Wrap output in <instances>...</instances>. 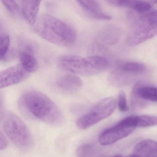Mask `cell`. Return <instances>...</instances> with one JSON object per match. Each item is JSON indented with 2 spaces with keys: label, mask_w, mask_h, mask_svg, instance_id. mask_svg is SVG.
I'll use <instances>...</instances> for the list:
<instances>
[{
  "label": "cell",
  "mask_w": 157,
  "mask_h": 157,
  "mask_svg": "<svg viewBox=\"0 0 157 157\" xmlns=\"http://www.w3.org/2000/svg\"><path fill=\"white\" fill-rule=\"evenodd\" d=\"M19 104L27 113L48 124L59 126L64 123V116L57 105L40 92L30 90L25 93Z\"/></svg>",
  "instance_id": "cell-1"
},
{
  "label": "cell",
  "mask_w": 157,
  "mask_h": 157,
  "mask_svg": "<svg viewBox=\"0 0 157 157\" xmlns=\"http://www.w3.org/2000/svg\"><path fill=\"white\" fill-rule=\"evenodd\" d=\"M34 27L40 37L56 45L68 47L77 40V33L72 26L49 14H41Z\"/></svg>",
  "instance_id": "cell-2"
},
{
  "label": "cell",
  "mask_w": 157,
  "mask_h": 157,
  "mask_svg": "<svg viewBox=\"0 0 157 157\" xmlns=\"http://www.w3.org/2000/svg\"><path fill=\"white\" fill-rule=\"evenodd\" d=\"M57 66L60 69L75 75L91 76L107 69L109 61L102 56L83 57L77 55H66L57 59Z\"/></svg>",
  "instance_id": "cell-3"
},
{
  "label": "cell",
  "mask_w": 157,
  "mask_h": 157,
  "mask_svg": "<svg viewBox=\"0 0 157 157\" xmlns=\"http://www.w3.org/2000/svg\"><path fill=\"white\" fill-rule=\"evenodd\" d=\"M132 16L127 42L130 46L138 45L157 36V10Z\"/></svg>",
  "instance_id": "cell-4"
},
{
  "label": "cell",
  "mask_w": 157,
  "mask_h": 157,
  "mask_svg": "<svg viewBox=\"0 0 157 157\" xmlns=\"http://www.w3.org/2000/svg\"><path fill=\"white\" fill-rule=\"evenodd\" d=\"M1 119L5 133L17 147L26 151L33 147V140L32 134L18 116L11 112H5Z\"/></svg>",
  "instance_id": "cell-5"
},
{
  "label": "cell",
  "mask_w": 157,
  "mask_h": 157,
  "mask_svg": "<svg viewBox=\"0 0 157 157\" xmlns=\"http://www.w3.org/2000/svg\"><path fill=\"white\" fill-rule=\"evenodd\" d=\"M117 101L113 97L104 98L96 104L87 113L77 120L78 128L86 129L110 116L115 110Z\"/></svg>",
  "instance_id": "cell-6"
},
{
  "label": "cell",
  "mask_w": 157,
  "mask_h": 157,
  "mask_svg": "<svg viewBox=\"0 0 157 157\" xmlns=\"http://www.w3.org/2000/svg\"><path fill=\"white\" fill-rule=\"evenodd\" d=\"M146 67L144 64L134 61H120L110 72L108 81L112 85L121 87L128 85L133 78L145 73Z\"/></svg>",
  "instance_id": "cell-7"
},
{
  "label": "cell",
  "mask_w": 157,
  "mask_h": 157,
  "mask_svg": "<svg viewBox=\"0 0 157 157\" xmlns=\"http://www.w3.org/2000/svg\"><path fill=\"white\" fill-rule=\"evenodd\" d=\"M137 127L136 116L128 117L120 121L114 126L105 130L100 135L99 141L101 145L107 146L126 137Z\"/></svg>",
  "instance_id": "cell-8"
},
{
  "label": "cell",
  "mask_w": 157,
  "mask_h": 157,
  "mask_svg": "<svg viewBox=\"0 0 157 157\" xmlns=\"http://www.w3.org/2000/svg\"><path fill=\"white\" fill-rule=\"evenodd\" d=\"M30 73L21 64L10 67L2 71L0 74V88H6L18 84L26 80Z\"/></svg>",
  "instance_id": "cell-9"
},
{
  "label": "cell",
  "mask_w": 157,
  "mask_h": 157,
  "mask_svg": "<svg viewBox=\"0 0 157 157\" xmlns=\"http://www.w3.org/2000/svg\"><path fill=\"white\" fill-rule=\"evenodd\" d=\"M114 7L128 8L139 14L145 13L152 10L154 1H129V0H112L107 2Z\"/></svg>",
  "instance_id": "cell-10"
},
{
  "label": "cell",
  "mask_w": 157,
  "mask_h": 157,
  "mask_svg": "<svg viewBox=\"0 0 157 157\" xmlns=\"http://www.w3.org/2000/svg\"><path fill=\"white\" fill-rule=\"evenodd\" d=\"M56 84L58 88L63 91L74 93L82 87L83 83L77 75L67 73L59 76L56 80Z\"/></svg>",
  "instance_id": "cell-11"
},
{
  "label": "cell",
  "mask_w": 157,
  "mask_h": 157,
  "mask_svg": "<svg viewBox=\"0 0 157 157\" xmlns=\"http://www.w3.org/2000/svg\"><path fill=\"white\" fill-rule=\"evenodd\" d=\"M85 13L90 18L97 20L108 21L111 20V16L104 12L101 6L95 1H78Z\"/></svg>",
  "instance_id": "cell-12"
},
{
  "label": "cell",
  "mask_w": 157,
  "mask_h": 157,
  "mask_svg": "<svg viewBox=\"0 0 157 157\" xmlns=\"http://www.w3.org/2000/svg\"><path fill=\"white\" fill-rule=\"evenodd\" d=\"M40 3V1H21L20 2L21 15L25 21L32 26L37 21Z\"/></svg>",
  "instance_id": "cell-13"
},
{
  "label": "cell",
  "mask_w": 157,
  "mask_h": 157,
  "mask_svg": "<svg viewBox=\"0 0 157 157\" xmlns=\"http://www.w3.org/2000/svg\"><path fill=\"white\" fill-rule=\"evenodd\" d=\"M20 64L29 73L37 71L38 65L31 46L25 47L20 54Z\"/></svg>",
  "instance_id": "cell-14"
},
{
  "label": "cell",
  "mask_w": 157,
  "mask_h": 157,
  "mask_svg": "<svg viewBox=\"0 0 157 157\" xmlns=\"http://www.w3.org/2000/svg\"><path fill=\"white\" fill-rule=\"evenodd\" d=\"M134 151L140 157H157V142L152 140H144L135 146Z\"/></svg>",
  "instance_id": "cell-15"
},
{
  "label": "cell",
  "mask_w": 157,
  "mask_h": 157,
  "mask_svg": "<svg viewBox=\"0 0 157 157\" xmlns=\"http://www.w3.org/2000/svg\"><path fill=\"white\" fill-rule=\"evenodd\" d=\"M132 93L143 101L157 102V87L138 82L134 85Z\"/></svg>",
  "instance_id": "cell-16"
},
{
  "label": "cell",
  "mask_w": 157,
  "mask_h": 157,
  "mask_svg": "<svg viewBox=\"0 0 157 157\" xmlns=\"http://www.w3.org/2000/svg\"><path fill=\"white\" fill-rule=\"evenodd\" d=\"M121 30L115 26H107L102 29L99 33L100 40L104 44L113 45L117 44L121 37Z\"/></svg>",
  "instance_id": "cell-17"
},
{
  "label": "cell",
  "mask_w": 157,
  "mask_h": 157,
  "mask_svg": "<svg viewBox=\"0 0 157 157\" xmlns=\"http://www.w3.org/2000/svg\"><path fill=\"white\" fill-rule=\"evenodd\" d=\"M137 127H147L157 125V117L142 115L136 116Z\"/></svg>",
  "instance_id": "cell-18"
},
{
  "label": "cell",
  "mask_w": 157,
  "mask_h": 157,
  "mask_svg": "<svg viewBox=\"0 0 157 157\" xmlns=\"http://www.w3.org/2000/svg\"><path fill=\"white\" fill-rule=\"evenodd\" d=\"M8 12L13 17L19 18L21 15V6L16 1H2Z\"/></svg>",
  "instance_id": "cell-19"
},
{
  "label": "cell",
  "mask_w": 157,
  "mask_h": 157,
  "mask_svg": "<svg viewBox=\"0 0 157 157\" xmlns=\"http://www.w3.org/2000/svg\"><path fill=\"white\" fill-rule=\"evenodd\" d=\"M95 153L94 147L90 144H84L78 147L77 157H93Z\"/></svg>",
  "instance_id": "cell-20"
},
{
  "label": "cell",
  "mask_w": 157,
  "mask_h": 157,
  "mask_svg": "<svg viewBox=\"0 0 157 157\" xmlns=\"http://www.w3.org/2000/svg\"><path fill=\"white\" fill-rule=\"evenodd\" d=\"M10 45V38L8 35H1L0 36V59H4L7 56Z\"/></svg>",
  "instance_id": "cell-21"
},
{
  "label": "cell",
  "mask_w": 157,
  "mask_h": 157,
  "mask_svg": "<svg viewBox=\"0 0 157 157\" xmlns=\"http://www.w3.org/2000/svg\"><path fill=\"white\" fill-rule=\"evenodd\" d=\"M118 105L119 110L122 112L128 111V108L127 104L126 95L124 92L121 91L119 92L118 97Z\"/></svg>",
  "instance_id": "cell-22"
},
{
  "label": "cell",
  "mask_w": 157,
  "mask_h": 157,
  "mask_svg": "<svg viewBox=\"0 0 157 157\" xmlns=\"http://www.w3.org/2000/svg\"><path fill=\"white\" fill-rule=\"evenodd\" d=\"M8 141L5 135L2 132H1L0 135V150H4L8 147Z\"/></svg>",
  "instance_id": "cell-23"
},
{
  "label": "cell",
  "mask_w": 157,
  "mask_h": 157,
  "mask_svg": "<svg viewBox=\"0 0 157 157\" xmlns=\"http://www.w3.org/2000/svg\"><path fill=\"white\" fill-rule=\"evenodd\" d=\"M125 157H140L138 155H137V154H131V155H128V156H126Z\"/></svg>",
  "instance_id": "cell-24"
},
{
  "label": "cell",
  "mask_w": 157,
  "mask_h": 157,
  "mask_svg": "<svg viewBox=\"0 0 157 157\" xmlns=\"http://www.w3.org/2000/svg\"><path fill=\"white\" fill-rule=\"evenodd\" d=\"M113 157H122V156H120V155H117V156H114Z\"/></svg>",
  "instance_id": "cell-25"
},
{
  "label": "cell",
  "mask_w": 157,
  "mask_h": 157,
  "mask_svg": "<svg viewBox=\"0 0 157 157\" xmlns=\"http://www.w3.org/2000/svg\"><path fill=\"white\" fill-rule=\"evenodd\" d=\"M154 3H156V4H157V1H154Z\"/></svg>",
  "instance_id": "cell-26"
}]
</instances>
